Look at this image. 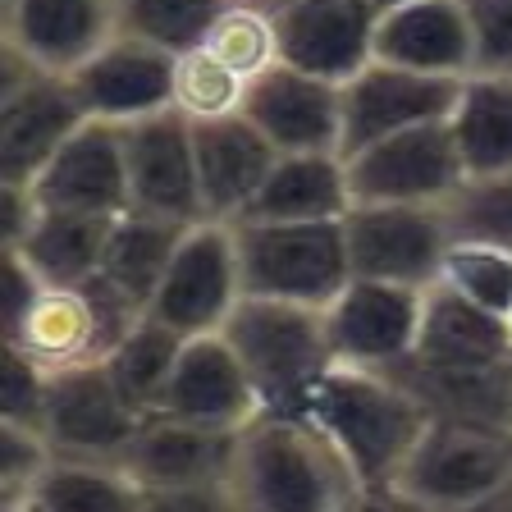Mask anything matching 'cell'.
I'll use <instances>...</instances> for the list:
<instances>
[{
	"instance_id": "obj_1",
	"label": "cell",
	"mask_w": 512,
	"mask_h": 512,
	"mask_svg": "<svg viewBox=\"0 0 512 512\" xmlns=\"http://www.w3.org/2000/svg\"><path fill=\"white\" fill-rule=\"evenodd\" d=\"M238 512H343L366 508V490L330 430L293 412H261L238 430L229 471Z\"/></svg>"
},
{
	"instance_id": "obj_2",
	"label": "cell",
	"mask_w": 512,
	"mask_h": 512,
	"mask_svg": "<svg viewBox=\"0 0 512 512\" xmlns=\"http://www.w3.org/2000/svg\"><path fill=\"white\" fill-rule=\"evenodd\" d=\"M307 416L330 430L343 458L352 462L366 490V508L389 503L398 471L412 458L421 430L430 426V412L421 407V398L394 371L343 362H334L325 380L316 384Z\"/></svg>"
},
{
	"instance_id": "obj_3",
	"label": "cell",
	"mask_w": 512,
	"mask_h": 512,
	"mask_svg": "<svg viewBox=\"0 0 512 512\" xmlns=\"http://www.w3.org/2000/svg\"><path fill=\"white\" fill-rule=\"evenodd\" d=\"M512 485V430L485 421L430 416L412 458L403 462L389 503L394 508H503Z\"/></svg>"
},
{
	"instance_id": "obj_4",
	"label": "cell",
	"mask_w": 512,
	"mask_h": 512,
	"mask_svg": "<svg viewBox=\"0 0 512 512\" xmlns=\"http://www.w3.org/2000/svg\"><path fill=\"white\" fill-rule=\"evenodd\" d=\"M224 334H229L247 375L261 389V407L266 412L307 416L316 384L334 366L325 307L243 293L234 316L224 320Z\"/></svg>"
},
{
	"instance_id": "obj_5",
	"label": "cell",
	"mask_w": 512,
	"mask_h": 512,
	"mask_svg": "<svg viewBox=\"0 0 512 512\" xmlns=\"http://www.w3.org/2000/svg\"><path fill=\"white\" fill-rule=\"evenodd\" d=\"M234 238L252 298L330 307L352 279L343 220H234Z\"/></svg>"
},
{
	"instance_id": "obj_6",
	"label": "cell",
	"mask_w": 512,
	"mask_h": 512,
	"mask_svg": "<svg viewBox=\"0 0 512 512\" xmlns=\"http://www.w3.org/2000/svg\"><path fill=\"white\" fill-rule=\"evenodd\" d=\"M238 430L147 412L124 467L142 485V508H229Z\"/></svg>"
},
{
	"instance_id": "obj_7",
	"label": "cell",
	"mask_w": 512,
	"mask_h": 512,
	"mask_svg": "<svg viewBox=\"0 0 512 512\" xmlns=\"http://www.w3.org/2000/svg\"><path fill=\"white\" fill-rule=\"evenodd\" d=\"M142 316H147V307L119 293L106 275H92L83 284H46L42 298L19 320V330L5 334V343L55 375L106 362L115 343Z\"/></svg>"
},
{
	"instance_id": "obj_8",
	"label": "cell",
	"mask_w": 512,
	"mask_h": 512,
	"mask_svg": "<svg viewBox=\"0 0 512 512\" xmlns=\"http://www.w3.org/2000/svg\"><path fill=\"white\" fill-rule=\"evenodd\" d=\"M92 119L69 74L42 69L0 42V183H32L46 160Z\"/></svg>"
},
{
	"instance_id": "obj_9",
	"label": "cell",
	"mask_w": 512,
	"mask_h": 512,
	"mask_svg": "<svg viewBox=\"0 0 512 512\" xmlns=\"http://www.w3.org/2000/svg\"><path fill=\"white\" fill-rule=\"evenodd\" d=\"M343 234L352 275L412 288L439 284L444 256L458 238L444 202H357L343 215Z\"/></svg>"
},
{
	"instance_id": "obj_10",
	"label": "cell",
	"mask_w": 512,
	"mask_h": 512,
	"mask_svg": "<svg viewBox=\"0 0 512 512\" xmlns=\"http://www.w3.org/2000/svg\"><path fill=\"white\" fill-rule=\"evenodd\" d=\"M243 293L247 288L243 266H238L234 220H197L188 224L147 311L165 320L170 330H179L183 339H192V334L224 330V320L234 316Z\"/></svg>"
},
{
	"instance_id": "obj_11",
	"label": "cell",
	"mask_w": 512,
	"mask_h": 512,
	"mask_svg": "<svg viewBox=\"0 0 512 512\" xmlns=\"http://www.w3.org/2000/svg\"><path fill=\"white\" fill-rule=\"evenodd\" d=\"M343 160L357 202H448L467 183V165L448 119L412 124Z\"/></svg>"
},
{
	"instance_id": "obj_12",
	"label": "cell",
	"mask_w": 512,
	"mask_h": 512,
	"mask_svg": "<svg viewBox=\"0 0 512 512\" xmlns=\"http://www.w3.org/2000/svg\"><path fill=\"white\" fill-rule=\"evenodd\" d=\"M138 407L119 394V384L110 380L106 362L74 366V371H55L51 389H46L42 407V435L60 458H92V462H115L124 467L128 448L138 439L142 426Z\"/></svg>"
},
{
	"instance_id": "obj_13",
	"label": "cell",
	"mask_w": 512,
	"mask_h": 512,
	"mask_svg": "<svg viewBox=\"0 0 512 512\" xmlns=\"http://www.w3.org/2000/svg\"><path fill=\"white\" fill-rule=\"evenodd\" d=\"M128 165V197L133 211L160 215V220L197 224L211 220L197 179V151H192V119L165 106L119 124Z\"/></svg>"
},
{
	"instance_id": "obj_14",
	"label": "cell",
	"mask_w": 512,
	"mask_h": 512,
	"mask_svg": "<svg viewBox=\"0 0 512 512\" xmlns=\"http://www.w3.org/2000/svg\"><path fill=\"white\" fill-rule=\"evenodd\" d=\"M421 311H426V288L352 275L339 298L325 307L334 362L375 366V371L398 366L416 348Z\"/></svg>"
},
{
	"instance_id": "obj_15",
	"label": "cell",
	"mask_w": 512,
	"mask_h": 512,
	"mask_svg": "<svg viewBox=\"0 0 512 512\" xmlns=\"http://www.w3.org/2000/svg\"><path fill=\"white\" fill-rule=\"evenodd\" d=\"M462 78L444 74H416L403 64L371 60L366 69L339 83L343 92V156L371 147V142L403 133L412 124H430V119H448L453 101H458Z\"/></svg>"
},
{
	"instance_id": "obj_16",
	"label": "cell",
	"mask_w": 512,
	"mask_h": 512,
	"mask_svg": "<svg viewBox=\"0 0 512 512\" xmlns=\"http://www.w3.org/2000/svg\"><path fill=\"white\" fill-rule=\"evenodd\" d=\"M174 60L179 51L156 46L133 32H115L101 51H92L78 64L69 83L92 119L128 124L138 115L174 106Z\"/></svg>"
},
{
	"instance_id": "obj_17",
	"label": "cell",
	"mask_w": 512,
	"mask_h": 512,
	"mask_svg": "<svg viewBox=\"0 0 512 512\" xmlns=\"http://www.w3.org/2000/svg\"><path fill=\"white\" fill-rule=\"evenodd\" d=\"M243 115L270 138L275 151H343V92L339 83L307 74L298 64H270L247 83Z\"/></svg>"
},
{
	"instance_id": "obj_18",
	"label": "cell",
	"mask_w": 512,
	"mask_h": 512,
	"mask_svg": "<svg viewBox=\"0 0 512 512\" xmlns=\"http://www.w3.org/2000/svg\"><path fill=\"white\" fill-rule=\"evenodd\" d=\"M156 412H174L220 430H243L266 407H261V389L247 375L229 334L211 330L183 339V352L174 362V375L165 384V398H160Z\"/></svg>"
},
{
	"instance_id": "obj_19",
	"label": "cell",
	"mask_w": 512,
	"mask_h": 512,
	"mask_svg": "<svg viewBox=\"0 0 512 512\" xmlns=\"http://www.w3.org/2000/svg\"><path fill=\"white\" fill-rule=\"evenodd\" d=\"M375 23L380 10L371 0H288L275 10L279 60L330 83H348L375 60Z\"/></svg>"
},
{
	"instance_id": "obj_20",
	"label": "cell",
	"mask_w": 512,
	"mask_h": 512,
	"mask_svg": "<svg viewBox=\"0 0 512 512\" xmlns=\"http://www.w3.org/2000/svg\"><path fill=\"white\" fill-rule=\"evenodd\" d=\"M32 192L51 211H87V215L133 211L119 124H110V119H83L74 128V138L37 170Z\"/></svg>"
},
{
	"instance_id": "obj_21",
	"label": "cell",
	"mask_w": 512,
	"mask_h": 512,
	"mask_svg": "<svg viewBox=\"0 0 512 512\" xmlns=\"http://www.w3.org/2000/svg\"><path fill=\"white\" fill-rule=\"evenodd\" d=\"M115 32V0H0V42L55 74H74Z\"/></svg>"
},
{
	"instance_id": "obj_22",
	"label": "cell",
	"mask_w": 512,
	"mask_h": 512,
	"mask_svg": "<svg viewBox=\"0 0 512 512\" xmlns=\"http://www.w3.org/2000/svg\"><path fill=\"white\" fill-rule=\"evenodd\" d=\"M375 60L444 78L476 74V37L462 0H407L384 10L375 23Z\"/></svg>"
},
{
	"instance_id": "obj_23",
	"label": "cell",
	"mask_w": 512,
	"mask_h": 512,
	"mask_svg": "<svg viewBox=\"0 0 512 512\" xmlns=\"http://www.w3.org/2000/svg\"><path fill=\"white\" fill-rule=\"evenodd\" d=\"M192 151H197V179H202V202L211 220H238L279 156L243 110L220 119H197Z\"/></svg>"
},
{
	"instance_id": "obj_24",
	"label": "cell",
	"mask_w": 512,
	"mask_h": 512,
	"mask_svg": "<svg viewBox=\"0 0 512 512\" xmlns=\"http://www.w3.org/2000/svg\"><path fill=\"white\" fill-rule=\"evenodd\" d=\"M407 357L421 366H462V371L512 366V320L476 307L448 284H430L421 334H416V348Z\"/></svg>"
},
{
	"instance_id": "obj_25",
	"label": "cell",
	"mask_w": 512,
	"mask_h": 512,
	"mask_svg": "<svg viewBox=\"0 0 512 512\" xmlns=\"http://www.w3.org/2000/svg\"><path fill=\"white\" fill-rule=\"evenodd\" d=\"M352 206L343 151H279L238 220H343Z\"/></svg>"
},
{
	"instance_id": "obj_26",
	"label": "cell",
	"mask_w": 512,
	"mask_h": 512,
	"mask_svg": "<svg viewBox=\"0 0 512 512\" xmlns=\"http://www.w3.org/2000/svg\"><path fill=\"white\" fill-rule=\"evenodd\" d=\"M448 128L458 138L467 179L512 170V74H476L462 78L458 101L448 110Z\"/></svg>"
},
{
	"instance_id": "obj_27",
	"label": "cell",
	"mask_w": 512,
	"mask_h": 512,
	"mask_svg": "<svg viewBox=\"0 0 512 512\" xmlns=\"http://www.w3.org/2000/svg\"><path fill=\"white\" fill-rule=\"evenodd\" d=\"M398 380L421 398L430 416H453V421H485V426L512 430V366H421L403 357L389 366Z\"/></svg>"
},
{
	"instance_id": "obj_28",
	"label": "cell",
	"mask_w": 512,
	"mask_h": 512,
	"mask_svg": "<svg viewBox=\"0 0 512 512\" xmlns=\"http://www.w3.org/2000/svg\"><path fill=\"white\" fill-rule=\"evenodd\" d=\"M183 234H188V224L160 220V215H147V211L115 215L96 275H106L110 284H115L119 293H128L138 307H151V298H156V288H160V279H165V270H170Z\"/></svg>"
},
{
	"instance_id": "obj_29",
	"label": "cell",
	"mask_w": 512,
	"mask_h": 512,
	"mask_svg": "<svg viewBox=\"0 0 512 512\" xmlns=\"http://www.w3.org/2000/svg\"><path fill=\"white\" fill-rule=\"evenodd\" d=\"M110 224H115V215L51 211V206H42L37 224H32L28 238L14 252L28 256V266L46 284H83V279H92L101 270Z\"/></svg>"
},
{
	"instance_id": "obj_30",
	"label": "cell",
	"mask_w": 512,
	"mask_h": 512,
	"mask_svg": "<svg viewBox=\"0 0 512 512\" xmlns=\"http://www.w3.org/2000/svg\"><path fill=\"white\" fill-rule=\"evenodd\" d=\"M142 485L128 467L92 458H60L46 462L42 480L28 499V512H138Z\"/></svg>"
},
{
	"instance_id": "obj_31",
	"label": "cell",
	"mask_w": 512,
	"mask_h": 512,
	"mask_svg": "<svg viewBox=\"0 0 512 512\" xmlns=\"http://www.w3.org/2000/svg\"><path fill=\"white\" fill-rule=\"evenodd\" d=\"M183 352V334L170 330L165 320L147 316L115 343V352L106 357V371L110 380L119 384V394L128 403L138 407V412H156L160 398H165V384L174 375V362H179Z\"/></svg>"
},
{
	"instance_id": "obj_32",
	"label": "cell",
	"mask_w": 512,
	"mask_h": 512,
	"mask_svg": "<svg viewBox=\"0 0 512 512\" xmlns=\"http://www.w3.org/2000/svg\"><path fill=\"white\" fill-rule=\"evenodd\" d=\"M202 46L224 60L234 74H243L252 83L256 74H266L270 64H279V28H275V10L252 5V0H229L215 23L206 28Z\"/></svg>"
},
{
	"instance_id": "obj_33",
	"label": "cell",
	"mask_w": 512,
	"mask_h": 512,
	"mask_svg": "<svg viewBox=\"0 0 512 512\" xmlns=\"http://www.w3.org/2000/svg\"><path fill=\"white\" fill-rule=\"evenodd\" d=\"M247 96V78L234 74L224 60H215L202 42L179 51L174 60V110L197 124V119H220V115H238Z\"/></svg>"
},
{
	"instance_id": "obj_34",
	"label": "cell",
	"mask_w": 512,
	"mask_h": 512,
	"mask_svg": "<svg viewBox=\"0 0 512 512\" xmlns=\"http://www.w3.org/2000/svg\"><path fill=\"white\" fill-rule=\"evenodd\" d=\"M439 284L471 298L476 307L512 316V252L499 243H480V238H453L439 270Z\"/></svg>"
},
{
	"instance_id": "obj_35",
	"label": "cell",
	"mask_w": 512,
	"mask_h": 512,
	"mask_svg": "<svg viewBox=\"0 0 512 512\" xmlns=\"http://www.w3.org/2000/svg\"><path fill=\"white\" fill-rule=\"evenodd\" d=\"M119 5V32L147 37L170 51H188L206 37L215 14L229 0H115Z\"/></svg>"
},
{
	"instance_id": "obj_36",
	"label": "cell",
	"mask_w": 512,
	"mask_h": 512,
	"mask_svg": "<svg viewBox=\"0 0 512 512\" xmlns=\"http://www.w3.org/2000/svg\"><path fill=\"white\" fill-rule=\"evenodd\" d=\"M444 211L458 238H480V243H499L512 252V170L467 179L444 202Z\"/></svg>"
},
{
	"instance_id": "obj_37",
	"label": "cell",
	"mask_w": 512,
	"mask_h": 512,
	"mask_svg": "<svg viewBox=\"0 0 512 512\" xmlns=\"http://www.w3.org/2000/svg\"><path fill=\"white\" fill-rule=\"evenodd\" d=\"M51 458H55V448L46 444L42 430L0 416V508L28 512V499Z\"/></svg>"
},
{
	"instance_id": "obj_38",
	"label": "cell",
	"mask_w": 512,
	"mask_h": 512,
	"mask_svg": "<svg viewBox=\"0 0 512 512\" xmlns=\"http://www.w3.org/2000/svg\"><path fill=\"white\" fill-rule=\"evenodd\" d=\"M476 37V69L512 74V0H462Z\"/></svg>"
},
{
	"instance_id": "obj_39",
	"label": "cell",
	"mask_w": 512,
	"mask_h": 512,
	"mask_svg": "<svg viewBox=\"0 0 512 512\" xmlns=\"http://www.w3.org/2000/svg\"><path fill=\"white\" fill-rule=\"evenodd\" d=\"M46 389H51V371H42L32 357H23L19 348L5 343V403H0V416L23 421V426H42Z\"/></svg>"
},
{
	"instance_id": "obj_40",
	"label": "cell",
	"mask_w": 512,
	"mask_h": 512,
	"mask_svg": "<svg viewBox=\"0 0 512 512\" xmlns=\"http://www.w3.org/2000/svg\"><path fill=\"white\" fill-rule=\"evenodd\" d=\"M42 215L32 183H0V247H19Z\"/></svg>"
},
{
	"instance_id": "obj_41",
	"label": "cell",
	"mask_w": 512,
	"mask_h": 512,
	"mask_svg": "<svg viewBox=\"0 0 512 512\" xmlns=\"http://www.w3.org/2000/svg\"><path fill=\"white\" fill-rule=\"evenodd\" d=\"M371 5L384 14V10H394V5H407V0H371Z\"/></svg>"
},
{
	"instance_id": "obj_42",
	"label": "cell",
	"mask_w": 512,
	"mask_h": 512,
	"mask_svg": "<svg viewBox=\"0 0 512 512\" xmlns=\"http://www.w3.org/2000/svg\"><path fill=\"white\" fill-rule=\"evenodd\" d=\"M252 5H266V10H284L288 0H252Z\"/></svg>"
},
{
	"instance_id": "obj_43",
	"label": "cell",
	"mask_w": 512,
	"mask_h": 512,
	"mask_svg": "<svg viewBox=\"0 0 512 512\" xmlns=\"http://www.w3.org/2000/svg\"><path fill=\"white\" fill-rule=\"evenodd\" d=\"M503 508H512V485H508V494H503Z\"/></svg>"
},
{
	"instance_id": "obj_44",
	"label": "cell",
	"mask_w": 512,
	"mask_h": 512,
	"mask_svg": "<svg viewBox=\"0 0 512 512\" xmlns=\"http://www.w3.org/2000/svg\"><path fill=\"white\" fill-rule=\"evenodd\" d=\"M508 320H512V316H508Z\"/></svg>"
}]
</instances>
